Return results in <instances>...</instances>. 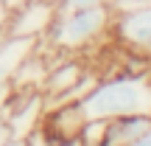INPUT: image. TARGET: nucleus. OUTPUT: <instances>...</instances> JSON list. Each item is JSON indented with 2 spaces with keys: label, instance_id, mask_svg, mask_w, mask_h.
<instances>
[{
  "label": "nucleus",
  "instance_id": "nucleus-13",
  "mask_svg": "<svg viewBox=\"0 0 151 146\" xmlns=\"http://www.w3.org/2000/svg\"><path fill=\"white\" fill-rule=\"evenodd\" d=\"M134 146H151V126H148L146 132H143L140 138H137V143H134Z\"/></svg>",
  "mask_w": 151,
  "mask_h": 146
},
{
  "label": "nucleus",
  "instance_id": "nucleus-9",
  "mask_svg": "<svg viewBox=\"0 0 151 146\" xmlns=\"http://www.w3.org/2000/svg\"><path fill=\"white\" fill-rule=\"evenodd\" d=\"M106 124H109L106 118H87L84 124H81V132H78L81 143H87V146H98V143H104Z\"/></svg>",
  "mask_w": 151,
  "mask_h": 146
},
{
  "label": "nucleus",
  "instance_id": "nucleus-15",
  "mask_svg": "<svg viewBox=\"0 0 151 146\" xmlns=\"http://www.w3.org/2000/svg\"><path fill=\"white\" fill-rule=\"evenodd\" d=\"M50 3H56V6H59V3H62V0H50Z\"/></svg>",
  "mask_w": 151,
  "mask_h": 146
},
{
  "label": "nucleus",
  "instance_id": "nucleus-16",
  "mask_svg": "<svg viewBox=\"0 0 151 146\" xmlns=\"http://www.w3.org/2000/svg\"><path fill=\"white\" fill-rule=\"evenodd\" d=\"M146 3H151V0H146Z\"/></svg>",
  "mask_w": 151,
  "mask_h": 146
},
{
  "label": "nucleus",
  "instance_id": "nucleus-8",
  "mask_svg": "<svg viewBox=\"0 0 151 146\" xmlns=\"http://www.w3.org/2000/svg\"><path fill=\"white\" fill-rule=\"evenodd\" d=\"M48 70L50 68H48V62H45L42 51H39V45H37V51L20 65V70L14 73V79H11L9 84L14 87V90H42V81H45V76H48Z\"/></svg>",
  "mask_w": 151,
  "mask_h": 146
},
{
  "label": "nucleus",
  "instance_id": "nucleus-4",
  "mask_svg": "<svg viewBox=\"0 0 151 146\" xmlns=\"http://www.w3.org/2000/svg\"><path fill=\"white\" fill-rule=\"evenodd\" d=\"M112 31L123 48L151 59V3L129 11V14L115 17Z\"/></svg>",
  "mask_w": 151,
  "mask_h": 146
},
{
  "label": "nucleus",
  "instance_id": "nucleus-5",
  "mask_svg": "<svg viewBox=\"0 0 151 146\" xmlns=\"http://www.w3.org/2000/svg\"><path fill=\"white\" fill-rule=\"evenodd\" d=\"M37 45H39V39H34V37H11V34H3L0 37V81L14 79V73L37 51Z\"/></svg>",
  "mask_w": 151,
  "mask_h": 146
},
{
  "label": "nucleus",
  "instance_id": "nucleus-11",
  "mask_svg": "<svg viewBox=\"0 0 151 146\" xmlns=\"http://www.w3.org/2000/svg\"><path fill=\"white\" fill-rule=\"evenodd\" d=\"M11 96H14V87H11L9 81H0V121H6V115H9Z\"/></svg>",
  "mask_w": 151,
  "mask_h": 146
},
{
  "label": "nucleus",
  "instance_id": "nucleus-3",
  "mask_svg": "<svg viewBox=\"0 0 151 146\" xmlns=\"http://www.w3.org/2000/svg\"><path fill=\"white\" fill-rule=\"evenodd\" d=\"M56 14V3L50 0H28L22 3L20 9H14L9 14V25H6V34L11 37H34V39H42L45 34L50 31Z\"/></svg>",
  "mask_w": 151,
  "mask_h": 146
},
{
  "label": "nucleus",
  "instance_id": "nucleus-14",
  "mask_svg": "<svg viewBox=\"0 0 151 146\" xmlns=\"http://www.w3.org/2000/svg\"><path fill=\"white\" fill-rule=\"evenodd\" d=\"M3 3H6V6H9V9H11V11H14V9H20V6H22V3H28V0H3Z\"/></svg>",
  "mask_w": 151,
  "mask_h": 146
},
{
  "label": "nucleus",
  "instance_id": "nucleus-12",
  "mask_svg": "<svg viewBox=\"0 0 151 146\" xmlns=\"http://www.w3.org/2000/svg\"><path fill=\"white\" fill-rule=\"evenodd\" d=\"M9 14H11V9L0 0V37L6 34V25H9Z\"/></svg>",
  "mask_w": 151,
  "mask_h": 146
},
{
  "label": "nucleus",
  "instance_id": "nucleus-2",
  "mask_svg": "<svg viewBox=\"0 0 151 146\" xmlns=\"http://www.w3.org/2000/svg\"><path fill=\"white\" fill-rule=\"evenodd\" d=\"M115 11L109 6H92V9H76V11H59L50 25V31L42 37L56 51H81L98 42L112 31Z\"/></svg>",
  "mask_w": 151,
  "mask_h": 146
},
{
  "label": "nucleus",
  "instance_id": "nucleus-10",
  "mask_svg": "<svg viewBox=\"0 0 151 146\" xmlns=\"http://www.w3.org/2000/svg\"><path fill=\"white\" fill-rule=\"evenodd\" d=\"M112 0H62L59 11H76V9H92V6H109Z\"/></svg>",
  "mask_w": 151,
  "mask_h": 146
},
{
  "label": "nucleus",
  "instance_id": "nucleus-6",
  "mask_svg": "<svg viewBox=\"0 0 151 146\" xmlns=\"http://www.w3.org/2000/svg\"><path fill=\"white\" fill-rule=\"evenodd\" d=\"M151 126V115H120L109 118L104 143L106 146H134L137 138Z\"/></svg>",
  "mask_w": 151,
  "mask_h": 146
},
{
  "label": "nucleus",
  "instance_id": "nucleus-7",
  "mask_svg": "<svg viewBox=\"0 0 151 146\" xmlns=\"http://www.w3.org/2000/svg\"><path fill=\"white\" fill-rule=\"evenodd\" d=\"M84 73H87V68L81 65V62H76V59H62L59 65H53V68L48 70V76H45V81H42V96H45V98L62 96V93L70 90V87H73Z\"/></svg>",
  "mask_w": 151,
  "mask_h": 146
},
{
  "label": "nucleus",
  "instance_id": "nucleus-1",
  "mask_svg": "<svg viewBox=\"0 0 151 146\" xmlns=\"http://www.w3.org/2000/svg\"><path fill=\"white\" fill-rule=\"evenodd\" d=\"M84 118H120L151 115V73H134L120 79H101L78 101Z\"/></svg>",
  "mask_w": 151,
  "mask_h": 146
}]
</instances>
